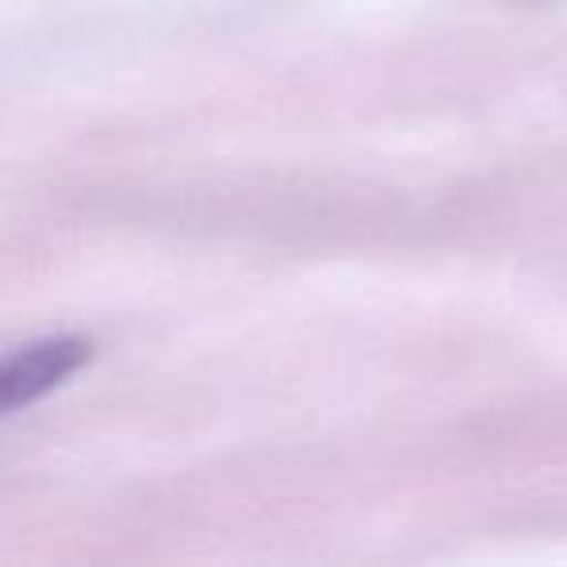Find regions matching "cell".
<instances>
[{
  "instance_id": "6da1fadb",
  "label": "cell",
  "mask_w": 567,
  "mask_h": 567,
  "mask_svg": "<svg viewBox=\"0 0 567 567\" xmlns=\"http://www.w3.org/2000/svg\"><path fill=\"white\" fill-rule=\"evenodd\" d=\"M90 362L86 339H48L0 358V416L28 409Z\"/></svg>"
}]
</instances>
